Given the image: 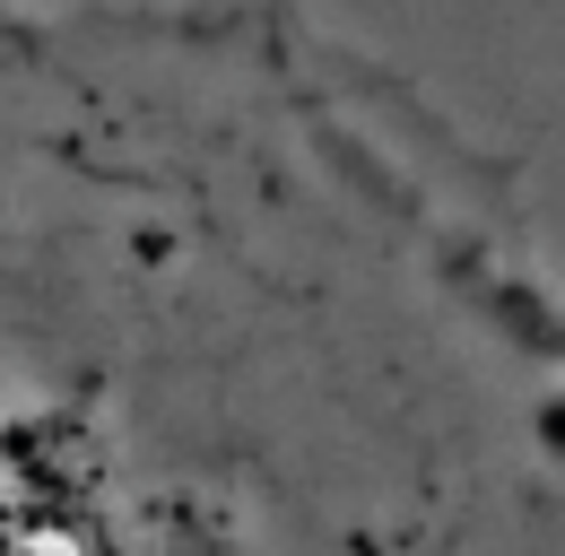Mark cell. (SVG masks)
<instances>
[{
  "mask_svg": "<svg viewBox=\"0 0 565 556\" xmlns=\"http://www.w3.org/2000/svg\"><path fill=\"white\" fill-rule=\"evenodd\" d=\"M0 556H565V244L313 0H0Z\"/></svg>",
  "mask_w": 565,
  "mask_h": 556,
  "instance_id": "1",
  "label": "cell"
}]
</instances>
